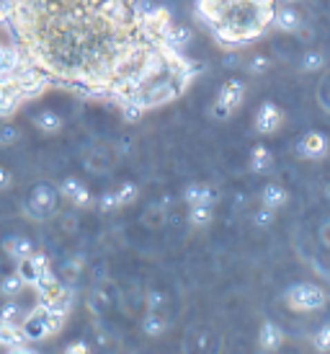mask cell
Returning a JSON list of instances; mask_svg holds the SVG:
<instances>
[{
  "mask_svg": "<svg viewBox=\"0 0 330 354\" xmlns=\"http://www.w3.org/2000/svg\"><path fill=\"white\" fill-rule=\"evenodd\" d=\"M322 197H325V199L330 202V181L325 184V187H322Z\"/></svg>",
  "mask_w": 330,
  "mask_h": 354,
  "instance_id": "cell-35",
  "label": "cell"
},
{
  "mask_svg": "<svg viewBox=\"0 0 330 354\" xmlns=\"http://www.w3.org/2000/svg\"><path fill=\"white\" fill-rule=\"evenodd\" d=\"M284 122H287V114L273 101H263L261 106L255 109V114H253V129L258 135H276L284 127Z\"/></svg>",
  "mask_w": 330,
  "mask_h": 354,
  "instance_id": "cell-7",
  "label": "cell"
},
{
  "mask_svg": "<svg viewBox=\"0 0 330 354\" xmlns=\"http://www.w3.org/2000/svg\"><path fill=\"white\" fill-rule=\"evenodd\" d=\"M325 65H328L325 52L322 50H307V52H302L300 62H297V70H300L302 75H315V73H322Z\"/></svg>",
  "mask_w": 330,
  "mask_h": 354,
  "instance_id": "cell-16",
  "label": "cell"
},
{
  "mask_svg": "<svg viewBox=\"0 0 330 354\" xmlns=\"http://www.w3.org/2000/svg\"><path fill=\"white\" fill-rule=\"evenodd\" d=\"M114 194H117L119 207H126V205H132V202H137V197H139V187H137L135 181H124Z\"/></svg>",
  "mask_w": 330,
  "mask_h": 354,
  "instance_id": "cell-24",
  "label": "cell"
},
{
  "mask_svg": "<svg viewBox=\"0 0 330 354\" xmlns=\"http://www.w3.org/2000/svg\"><path fill=\"white\" fill-rule=\"evenodd\" d=\"M62 318H65L62 310L52 308L47 300H39V305L31 313H26L21 318L19 328L26 342H39V339H47V336H52L57 331L59 326H62Z\"/></svg>",
  "mask_w": 330,
  "mask_h": 354,
  "instance_id": "cell-4",
  "label": "cell"
},
{
  "mask_svg": "<svg viewBox=\"0 0 330 354\" xmlns=\"http://www.w3.org/2000/svg\"><path fill=\"white\" fill-rule=\"evenodd\" d=\"M271 57L269 55H263V52H258V55H253L251 59H248V65H245V70L251 73V75H266L269 70H271Z\"/></svg>",
  "mask_w": 330,
  "mask_h": 354,
  "instance_id": "cell-23",
  "label": "cell"
},
{
  "mask_svg": "<svg viewBox=\"0 0 330 354\" xmlns=\"http://www.w3.org/2000/svg\"><path fill=\"white\" fill-rule=\"evenodd\" d=\"M315 101H318V106L330 117V70H322L320 83L315 88Z\"/></svg>",
  "mask_w": 330,
  "mask_h": 354,
  "instance_id": "cell-22",
  "label": "cell"
},
{
  "mask_svg": "<svg viewBox=\"0 0 330 354\" xmlns=\"http://www.w3.org/2000/svg\"><path fill=\"white\" fill-rule=\"evenodd\" d=\"M3 21L41 88L150 111L196 78L194 59L171 37L168 10L142 0H3Z\"/></svg>",
  "mask_w": 330,
  "mask_h": 354,
  "instance_id": "cell-1",
  "label": "cell"
},
{
  "mask_svg": "<svg viewBox=\"0 0 330 354\" xmlns=\"http://www.w3.org/2000/svg\"><path fill=\"white\" fill-rule=\"evenodd\" d=\"M0 254H6L13 261V264H19V261H23V259H29L31 254H34V246H31L29 238L23 236H10L3 241V248H0Z\"/></svg>",
  "mask_w": 330,
  "mask_h": 354,
  "instance_id": "cell-13",
  "label": "cell"
},
{
  "mask_svg": "<svg viewBox=\"0 0 330 354\" xmlns=\"http://www.w3.org/2000/svg\"><path fill=\"white\" fill-rule=\"evenodd\" d=\"M57 205H59V189L52 187L49 181H41V184H37L29 192L23 209L34 220H47V217L57 215Z\"/></svg>",
  "mask_w": 330,
  "mask_h": 354,
  "instance_id": "cell-6",
  "label": "cell"
},
{
  "mask_svg": "<svg viewBox=\"0 0 330 354\" xmlns=\"http://www.w3.org/2000/svg\"><path fill=\"white\" fill-rule=\"evenodd\" d=\"M16 140H19V127H13V124H3L0 127V145H10Z\"/></svg>",
  "mask_w": 330,
  "mask_h": 354,
  "instance_id": "cell-31",
  "label": "cell"
},
{
  "mask_svg": "<svg viewBox=\"0 0 330 354\" xmlns=\"http://www.w3.org/2000/svg\"><path fill=\"white\" fill-rule=\"evenodd\" d=\"M119 111H122V119H124L126 124H137V122H142V119H145V114H147L139 104H122V106H119Z\"/></svg>",
  "mask_w": 330,
  "mask_h": 354,
  "instance_id": "cell-27",
  "label": "cell"
},
{
  "mask_svg": "<svg viewBox=\"0 0 330 354\" xmlns=\"http://www.w3.org/2000/svg\"><path fill=\"white\" fill-rule=\"evenodd\" d=\"M248 168H251V174H269L273 168V156L271 150L266 148V145H255L251 150V156H248Z\"/></svg>",
  "mask_w": 330,
  "mask_h": 354,
  "instance_id": "cell-18",
  "label": "cell"
},
{
  "mask_svg": "<svg viewBox=\"0 0 330 354\" xmlns=\"http://www.w3.org/2000/svg\"><path fill=\"white\" fill-rule=\"evenodd\" d=\"M287 310L291 313H318L330 303V292L320 282H294L282 295Z\"/></svg>",
  "mask_w": 330,
  "mask_h": 354,
  "instance_id": "cell-3",
  "label": "cell"
},
{
  "mask_svg": "<svg viewBox=\"0 0 330 354\" xmlns=\"http://www.w3.org/2000/svg\"><path fill=\"white\" fill-rule=\"evenodd\" d=\"M184 202L188 207L214 205V202H217V194H214V189L206 187V184H188V187L184 189Z\"/></svg>",
  "mask_w": 330,
  "mask_h": 354,
  "instance_id": "cell-17",
  "label": "cell"
},
{
  "mask_svg": "<svg viewBox=\"0 0 330 354\" xmlns=\"http://www.w3.org/2000/svg\"><path fill=\"white\" fill-rule=\"evenodd\" d=\"M168 305V297H165L163 290H147L145 292V310H153V313H163V308Z\"/></svg>",
  "mask_w": 330,
  "mask_h": 354,
  "instance_id": "cell-25",
  "label": "cell"
},
{
  "mask_svg": "<svg viewBox=\"0 0 330 354\" xmlns=\"http://www.w3.org/2000/svg\"><path fill=\"white\" fill-rule=\"evenodd\" d=\"M13 187V174L6 166H0V192H8Z\"/></svg>",
  "mask_w": 330,
  "mask_h": 354,
  "instance_id": "cell-33",
  "label": "cell"
},
{
  "mask_svg": "<svg viewBox=\"0 0 330 354\" xmlns=\"http://www.w3.org/2000/svg\"><path fill=\"white\" fill-rule=\"evenodd\" d=\"M312 346H315V352H322V354L330 352V324H322L312 334Z\"/></svg>",
  "mask_w": 330,
  "mask_h": 354,
  "instance_id": "cell-26",
  "label": "cell"
},
{
  "mask_svg": "<svg viewBox=\"0 0 330 354\" xmlns=\"http://www.w3.org/2000/svg\"><path fill=\"white\" fill-rule=\"evenodd\" d=\"M23 287H26V282H23V277L19 272L0 277V297H6V300L8 297H19L23 292Z\"/></svg>",
  "mask_w": 330,
  "mask_h": 354,
  "instance_id": "cell-19",
  "label": "cell"
},
{
  "mask_svg": "<svg viewBox=\"0 0 330 354\" xmlns=\"http://www.w3.org/2000/svg\"><path fill=\"white\" fill-rule=\"evenodd\" d=\"M59 197H65L70 205H75V207H88L90 202H93L90 189H88L86 184L75 176L62 178V184H59Z\"/></svg>",
  "mask_w": 330,
  "mask_h": 354,
  "instance_id": "cell-10",
  "label": "cell"
},
{
  "mask_svg": "<svg viewBox=\"0 0 330 354\" xmlns=\"http://www.w3.org/2000/svg\"><path fill=\"white\" fill-rule=\"evenodd\" d=\"M271 29L282 31V34H300L304 29V19L302 13L294 6H287V3H279L276 10H273V24Z\"/></svg>",
  "mask_w": 330,
  "mask_h": 354,
  "instance_id": "cell-9",
  "label": "cell"
},
{
  "mask_svg": "<svg viewBox=\"0 0 330 354\" xmlns=\"http://www.w3.org/2000/svg\"><path fill=\"white\" fill-rule=\"evenodd\" d=\"M171 37H173L175 47H181V50H184L186 44L191 41V34H188V29H184V26H175V24H173V29H171Z\"/></svg>",
  "mask_w": 330,
  "mask_h": 354,
  "instance_id": "cell-30",
  "label": "cell"
},
{
  "mask_svg": "<svg viewBox=\"0 0 330 354\" xmlns=\"http://www.w3.org/2000/svg\"><path fill=\"white\" fill-rule=\"evenodd\" d=\"M258 349L261 352H276V349H282L284 342H287V334H284V328L279 324H273V321H263L261 328H258Z\"/></svg>",
  "mask_w": 330,
  "mask_h": 354,
  "instance_id": "cell-11",
  "label": "cell"
},
{
  "mask_svg": "<svg viewBox=\"0 0 330 354\" xmlns=\"http://www.w3.org/2000/svg\"><path fill=\"white\" fill-rule=\"evenodd\" d=\"M273 220H276V209H271V207H258L255 212H253V225L255 227H271Z\"/></svg>",
  "mask_w": 330,
  "mask_h": 354,
  "instance_id": "cell-28",
  "label": "cell"
},
{
  "mask_svg": "<svg viewBox=\"0 0 330 354\" xmlns=\"http://www.w3.org/2000/svg\"><path fill=\"white\" fill-rule=\"evenodd\" d=\"M23 318V308L21 303H16V297H8L6 305L0 308V324L3 326H19Z\"/></svg>",
  "mask_w": 330,
  "mask_h": 354,
  "instance_id": "cell-21",
  "label": "cell"
},
{
  "mask_svg": "<svg viewBox=\"0 0 330 354\" xmlns=\"http://www.w3.org/2000/svg\"><path fill=\"white\" fill-rule=\"evenodd\" d=\"M194 8L224 50H240L269 34L276 0H196Z\"/></svg>",
  "mask_w": 330,
  "mask_h": 354,
  "instance_id": "cell-2",
  "label": "cell"
},
{
  "mask_svg": "<svg viewBox=\"0 0 330 354\" xmlns=\"http://www.w3.org/2000/svg\"><path fill=\"white\" fill-rule=\"evenodd\" d=\"M212 217H214V209L212 205H194V207H188V215H186V220H188V225L191 227H206L209 223H212Z\"/></svg>",
  "mask_w": 330,
  "mask_h": 354,
  "instance_id": "cell-20",
  "label": "cell"
},
{
  "mask_svg": "<svg viewBox=\"0 0 330 354\" xmlns=\"http://www.w3.org/2000/svg\"><path fill=\"white\" fill-rule=\"evenodd\" d=\"M318 241H320V246L330 254V217H325L320 223V227H318Z\"/></svg>",
  "mask_w": 330,
  "mask_h": 354,
  "instance_id": "cell-32",
  "label": "cell"
},
{
  "mask_svg": "<svg viewBox=\"0 0 330 354\" xmlns=\"http://www.w3.org/2000/svg\"><path fill=\"white\" fill-rule=\"evenodd\" d=\"M88 349H90V346H88V344H68V346H65V352H68V354H75V352H88Z\"/></svg>",
  "mask_w": 330,
  "mask_h": 354,
  "instance_id": "cell-34",
  "label": "cell"
},
{
  "mask_svg": "<svg viewBox=\"0 0 330 354\" xmlns=\"http://www.w3.org/2000/svg\"><path fill=\"white\" fill-rule=\"evenodd\" d=\"M261 205L271 207V209L279 212L282 207L289 205V192H287V187H282L279 181H269V184L261 189Z\"/></svg>",
  "mask_w": 330,
  "mask_h": 354,
  "instance_id": "cell-14",
  "label": "cell"
},
{
  "mask_svg": "<svg viewBox=\"0 0 330 354\" xmlns=\"http://www.w3.org/2000/svg\"><path fill=\"white\" fill-rule=\"evenodd\" d=\"M243 101H245V83L240 78H227L220 86V91H217L212 106H209V114L214 119L224 122V119H230L237 109L243 106Z\"/></svg>",
  "mask_w": 330,
  "mask_h": 354,
  "instance_id": "cell-5",
  "label": "cell"
},
{
  "mask_svg": "<svg viewBox=\"0 0 330 354\" xmlns=\"http://www.w3.org/2000/svg\"><path fill=\"white\" fill-rule=\"evenodd\" d=\"M98 209H101V212H114V209H119L117 194H114V192H104V194L98 197Z\"/></svg>",
  "mask_w": 330,
  "mask_h": 354,
  "instance_id": "cell-29",
  "label": "cell"
},
{
  "mask_svg": "<svg viewBox=\"0 0 330 354\" xmlns=\"http://www.w3.org/2000/svg\"><path fill=\"white\" fill-rule=\"evenodd\" d=\"M31 124L39 129L41 135L55 138V135H59L62 127H65V119L59 117L55 109H39V111H34V114H31Z\"/></svg>",
  "mask_w": 330,
  "mask_h": 354,
  "instance_id": "cell-12",
  "label": "cell"
},
{
  "mask_svg": "<svg viewBox=\"0 0 330 354\" xmlns=\"http://www.w3.org/2000/svg\"><path fill=\"white\" fill-rule=\"evenodd\" d=\"M139 328H142V334H145L147 339H160V336L168 334V328H171V321H168L163 313H153V310H145L142 321H139Z\"/></svg>",
  "mask_w": 330,
  "mask_h": 354,
  "instance_id": "cell-15",
  "label": "cell"
},
{
  "mask_svg": "<svg viewBox=\"0 0 330 354\" xmlns=\"http://www.w3.org/2000/svg\"><path fill=\"white\" fill-rule=\"evenodd\" d=\"M297 156L302 160H322L330 156V138L320 129H310L304 132L302 140L297 142Z\"/></svg>",
  "mask_w": 330,
  "mask_h": 354,
  "instance_id": "cell-8",
  "label": "cell"
},
{
  "mask_svg": "<svg viewBox=\"0 0 330 354\" xmlns=\"http://www.w3.org/2000/svg\"><path fill=\"white\" fill-rule=\"evenodd\" d=\"M276 3H287V6H297L300 0H276Z\"/></svg>",
  "mask_w": 330,
  "mask_h": 354,
  "instance_id": "cell-36",
  "label": "cell"
}]
</instances>
